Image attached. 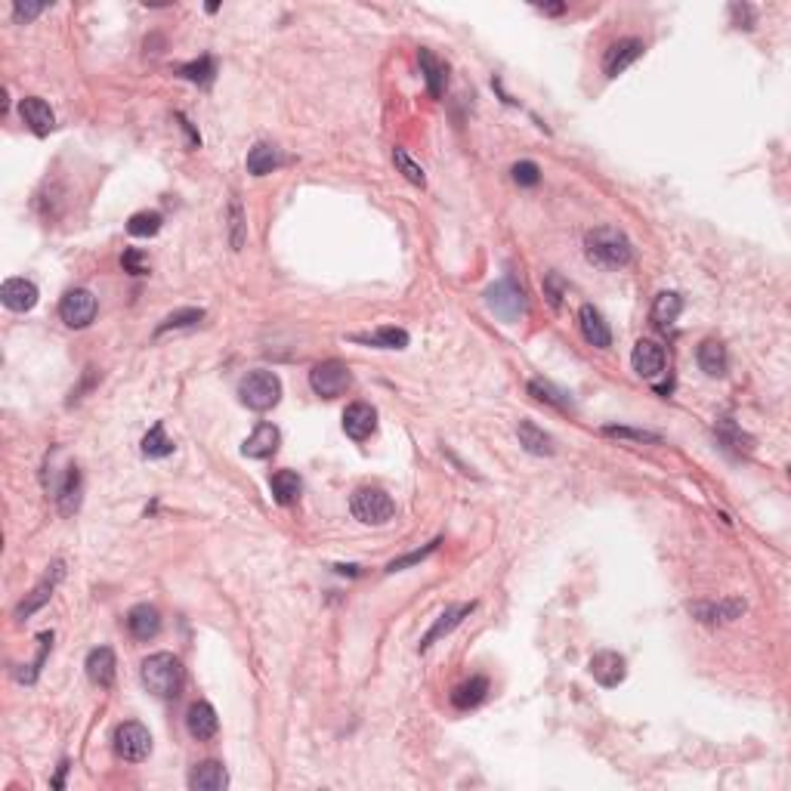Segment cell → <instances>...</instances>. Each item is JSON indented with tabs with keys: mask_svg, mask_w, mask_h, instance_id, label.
<instances>
[{
	"mask_svg": "<svg viewBox=\"0 0 791 791\" xmlns=\"http://www.w3.org/2000/svg\"><path fill=\"white\" fill-rule=\"evenodd\" d=\"M127 631H131L133 640H140V643H148V640L158 637L161 631V615L155 606H148V603H140V606H133L131 612H127Z\"/></svg>",
	"mask_w": 791,
	"mask_h": 791,
	"instance_id": "cell-19",
	"label": "cell"
},
{
	"mask_svg": "<svg viewBox=\"0 0 791 791\" xmlns=\"http://www.w3.org/2000/svg\"><path fill=\"white\" fill-rule=\"evenodd\" d=\"M356 343H368V347H380V349H405L408 347V331L402 328H380L374 334H356Z\"/></svg>",
	"mask_w": 791,
	"mask_h": 791,
	"instance_id": "cell-32",
	"label": "cell"
},
{
	"mask_svg": "<svg viewBox=\"0 0 791 791\" xmlns=\"http://www.w3.org/2000/svg\"><path fill=\"white\" fill-rule=\"evenodd\" d=\"M680 313H683V300H680V294H674V291H661L656 300H652L650 319H652V325H656V328L667 331L674 322L680 319Z\"/></svg>",
	"mask_w": 791,
	"mask_h": 791,
	"instance_id": "cell-27",
	"label": "cell"
},
{
	"mask_svg": "<svg viewBox=\"0 0 791 791\" xmlns=\"http://www.w3.org/2000/svg\"><path fill=\"white\" fill-rule=\"evenodd\" d=\"M37 643H41V650H37L35 665H28V671H19V680H22V683H35V680H37L44 661H47V652L53 650V631H44L41 637H37Z\"/></svg>",
	"mask_w": 791,
	"mask_h": 791,
	"instance_id": "cell-39",
	"label": "cell"
},
{
	"mask_svg": "<svg viewBox=\"0 0 791 791\" xmlns=\"http://www.w3.org/2000/svg\"><path fill=\"white\" fill-rule=\"evenodd\" d=\"M115 751L118 757H124L127 763H140L152 755V732L146 730L142 723L127 721L115 730Z\"/></svg>",
	"mask_w": 791,
	"mask_h": 791,
	"instance_id": "cell-7",
	"label": "cell"
},
{
	"mask_svg": "<svg viewBox=\"0 0 791 791\" xmlns=\"http://www.w3.org/2000/svg\"><path fill=\"white\" fill-rule=\"evenodd\" d=\"M585 254L594 266L603 269H621L634 260V248L627 236L615 226H596L585 236Z\"/></svg>",
	"mask_w": 791,
	"mask_h": 791,
	"instance_id": "cell-1",
	"label": "cell"
},
{
	"mask_svg": "<svg viewBox=\"0 0 791 791\" xmlns=\"http://www.w3.org/2000/svg\"><path fill=\"white\" fill-rule=\"evenodd\" d=\"M177 75L192 84H201V87H211L213 77H217V62H213L211 56H201V60H192V62H186V66H180Z\"/></svg>",
	"mask_w": 791,
	"mask_h": 791,
	"instance_id": "cell-33",
	"label": "cell"
},
{
	"mask_svg": "<svg viewBox=\"0 0 791 791\" xmlns=\"http://www.w3.org/2000/svg\"><path fill=\"white\" fill-rule=\"evenodd\" d=\"M393 161H396V167H399L402 177H405L408 183H411V186H420V189H424V186H427V173H424V167H420L418 161H414L411 155L405 152V148H393Z\"/></svg>",
	"mask_w": 791,
	"mask_h": 791,
	"instance_id": "cell-37",
	"label": "cell"
},
{
	"mask_svg": "<svg viewBox=\"0 0 791 791\" xmlns=\"http://www.w3.org/2000/svg\"><path fill=\"white\" fill-rule=\"evenodd\" d=\"M278 445H282V433H278V427L276 424H257V430L244 439L242 451H244V458H257V461H263V458L276 455Z\"/></svg>",
	"mask_w": 791,
	"mask_h": 791,
	"instance_id": "cell-20",
	"label": "cell"
},
{
	"mask_svg": "<svg viewBox=\"0 0 791 791\" xmlns=\"http://www.w3.org/2000/svg\"><path fill=\"white\" fill-rule=\"evenodd\" d=\"M96 313H100V303H96V297L90 294L87 288L68 291V294L60 300V319L66 322L68 328H87V325H93Z\"/></svg>",
	"mask_w": 791,
	"mask_h": 791,
	"instance_id": "cell-8",
	"label": "cell"
},
{
	"mask_svg": "<svg viewBox=\"0 0 791 791\" xmlns=\"http://www.w3.org/2000/svg\"><path fill=\"white\" fill-rule=\"evenodd\" d=\"M579 328L585 334V340L591 343L596 349H606L612 347V331H609V322L603 319V313L594 307V303H585L579 309Z\"/></svg>",
	"mask_w": 791,
	"mask_h": 791,
	"instance_id": "cell-16",
	"label": "cell"
},
{
	"mask_svg": "<svg viewBox=\"0 0 791 791\" xmlns=\"http://www.w3.org/2000/svg\"><path fill=\"white\" fill-rule=\"evenodd\" d=\"M485 303L495 316H501L504 322H520V316H526L529 300H526V291L514 282V278H504V282L491 284L485 291Z\"/></svg>",
	"mask_w": 791,
	"mask_h": 791,
	"instance_id": "cell-5",
	"label": "cell"
},
{
	"mask_svg": "<svg viewBox=\"0 0 791 791\" xmlns=\"http://www.w3.org/2000/svg\"><path fill=\"white\" fill-rule=\"evenodd\" d=\"M349 510L359 523L365 526H384L396 516V504L393 498L387 495L384 489H372V485H362V489L353 491L349 498Z\"/></svg>",
	"mask_w": 791,
	"mask_h": 791,
	"instance_id": "cell-4",
	"label": "cell"
},
{
	"mask_svg": "<svg viewBox=\"0 0 791 791\" xmlns=\"http://www.w3.org/2000/svg\"><path fill=\"white\" fill-rule=\"evenodd\" d=\"M87 677L93 686H100V690H108V686L115 683V667H118V661H115V652L108 650V646H96L93 652L87 656Z\"/></svg>",
	"mask_w": 791,
	"mask_h": 791,
	"instance_id": "cell-21",
	"label": "cell"
},
{
	"mask_svg": "<svg viewBox=\"0 0 791 791\" xmlns=\"http://www.w3.org/2000/svg\"><path fill=\"white\" fill-rule=\"evenodd\" d=\"M745 612L742 600H726V603H699L692 606V615H699V621L705 625H717V621H732Z\"/></svg>",
	"mask_w": 791,
	"mask_h": 791,
	"instance_id": "cell-30",
	"label": "cell"
},
{
	"mask_svg": "<svg viewBox=\"0 0 791 791\" xmlns=\"http://www.w3.org/2000/svg\"><path fill=\"white\" fill-rule=\"evenodd\" d=\"M529 393L535 396V399L547 402V405L560 408V411H569V408H572V399H569V393L556 390V387L550 384V380H541V378L529 380Z\"/></svg>",
	"mask_w": 791,
	"mask_h": 791,
	"instance_id": "cell-35",
	"label": "cell"
},
{
	"mask_svg": "<svg viewBox=\"0 0 791 791\" xmlns=\"http://www.w3.org/2000/svg\"><path fill=\"white\" fill-rule=\"evenodd\" d=\"M238 399L248 405L251 411H269L282 399V380L272 372H251L238 384Z\"/></svg>",
	"mask_w": 791,
	"mask_h": 791,
	"instance_id": "cell-3",
	"label": "cell"
},
{
	"mask_svg": "<svg viewBox=\"0 0 791 791\" xmlns=\"http://www.w3.org/2000/svg\"><path fill=\"white\" fill-rule=\"evenodd\" d=\"M309 387H313V393L322 396V399H337V396H343L353 387V374H349V368L343 365V362L328 359V362H319V365L309 372Z\"/></svg>",
	"mask_w": 791,
	"mask_h": 791,
	"instance_id": "cell-6",
	"label": "cell"
},
{
	"mask_svg": "<svg viewBox=\"0 0 791 791\" xmlns=\"http://www.w3.org/2000/svg\"><path fill=\"white\" fill-rule=\"evenodd\" d=\"M563 294H566V282H563L556 272H547V276H544V297L550 300V307L560 309Z\"/></svg>",
	"mask_w": 791,
	"mask_h": 791,
	"instance_id": "cell-43",
	"label": "cell"
},
{
	"mask_svg": "<svg viewBox=\"0 0 791 791\" xmlns=\"http://www.w3.org/2000/svg\"><path fill=\"white\" fill-rule=\"evenodd\" d=\"M44 10H47V4H16V6H12V19L22 25V22H31V19H37Z\"/></svg>",
	"mask_w": 791,
	"mask_h": 791,
	"instance_id": "cell-45",
	"label": "cell"
},
{
	"mask_svg": "<svg viewBox=\"0 0 791 791\" xmlns=\"http://www.w3.org/2000/svg\"><path fill=\"white\" fill-rule=\"evenodd\" d=\"M643 53H646V44L640 41V37H621V41H615L612 47L606 50V56H603V71H606V77H619L621 71L631 68Z\"/></svg>",
	"mask_w": 791,
	"mask_h": 791,
	"instance_id": "cell-9",
	"label": "cell"
},
{
	"mask_svg": "<svg viewBox=\"0 0 791 791\" xmlns=\"http://www.w3.org/2000/svg\"><path fill=\"white\" fill-rule=\"evenodd\" d=\"M278 164H282V155H278V148L269 146V142H257L248 152V173H254V177H266V173H272Z\"/></svg>",
	"mask_w": 791,
	"mask_h": 791,
	"instance_id": "cell-31",
	"label": "cell"
},
{
	"mask_svg": "<svg viewBox=\"0 0 791 791\" xmlns=\"http://www.w3.org/2000/svg\"><path fill=\"white\" fill-rule=\"evenodd\" d=\"M161 223H164V217H161L158 211H140L127 220V232H131L133 238H152L161 232Z\"/></svg>",
	"mask_w": 791,
	"mask_h": 791,
	"instance_id": "cell-36",
	"label": "cell"
},
{
	"mask_svg": "<svg viewBox=\"0 0 791 791\" xmlns=\"http://www.w3.org/2000/svg\"><path fill=\"white\" fill-rule=\"evenodd\" d=\"M140 680L152 696L173 699V696H180V690H183L186 674H183V665H180L177 656H171V652H155V656L142 659Z\"/></svg>",
	"mask_w": 791,
	"mask_h": 791,
	"instance_id": "cell-2",
	"label": "cell"
},
{
	"mask_svg": "<svg viewBox=\"0 0 791 791\" xmlns=\"http://www.w3.org/2000/svg\"><path fill=\"white\" fill-rule=\"evenodd\" d=\"M485 692H489V680L470 677L451 690V705H455L458 711H470V708H476V705H483Z\"/></svg>",
	"mask_w": 791,
	"mask_h": 791,
	"instance_id": "cell-28",
	"label": "cell"
},
{
	"mask_svg": "<svg viewBox=\"0 0 791 791\" xmlns=\"http://www.w3.org/2000/svg\"><path fill=\"white\" fill-rule=\"evenodd\" d=\"M229 786V773L220 761H201L192 767L189 773V788L192 791H223Z\"/></svg>",
	"mask_w": 791,
	"mask_h": 791,
	"instance_id": "cell-22",
	"label": "cell"
},
{
	"mask_svg": "<svg viewBox=\"0 0 791 791\" xmlns=\"http://www.w3.org/2000/svg\"><path fill=\"white\" fill-rule=\"evenodd\" d=\"M121 266H124V272H131V276H146V272H148V260L136 248L124 251V257H121Z\"/></svg>",
	"mask_w": 791,
	"mask_h": 791,
	"instance_id": "cell-44",
	"label": "cell"
},
{
	"mask_svg": "<svg viewBox=\"0 0 791 791\" xmlns=\"http://www.w3.org/2000/svg\"><path fill=\"white\" fill-rule=\"evenodd\" d=\"M378 427V411H374L368 402H353V405L343 411V433L356 443H365L368 436Z\"/></svg>",
	"mask_w": 791,
	"mask_h": 791,
	"instance_id": "cell-11",
	"label": "cell"
},
{
	"mask_svg": "<svg viewBox=\"0 0 791 791\" xmlns=\"http://www.w3.org/2000/svg\"><path fill=\"white\" fill-rule=\"evenodd\" d=\"M269 489H272V498H276L282 507H288V504H294L297 498H300L303 483L294 470H276L269 476Z\"/></svg>",
	"mask_w": 791,
	"mask_h": 791,
	"instance_id": "cell-29",
	"label": "cell"
},
{
	"mask_svg": "<svg viewBox=\"0 0 791 791\" xmlns=\"http://www.w3.org/2000/svg\"><path fill=\"white\" fill-rule=\"evenodd\" d=\"M514 183L526 186V189L538 186L541 183V167H538L535 161H520V164H514Z\"/></svg>",
	"mask_w": 791,
	"mask_h": 791,
	"instance_id": "cell-42",
	"label": "cell"
},
{
	"mask_svg": "<svg viewBox=\"0 0 791 791\" xmlns=\"http://www.w3.org/2000/svg\"><path fill=\"white\" fill-rule=\"evenodd\" d=\"M609 436H627V439H640V443H659L656 433H646V430H627V427H606Z\"/></svg>",
	"mask_w": 791,
	"mask_h": 791,
	"instance_id": "cell-46",
	"label": "cell"
},
{
	"mask_svg": "<svg viewBox=\"0 0 791 791\" xmlns=\"http://www.w3.org/2000/svg\"><path fill=\"white\" fill-rule=\"evenodd\" d=\"M473 609H476V603H473V600H470V603H455V606H449V609H445V612L436 619V625H433L430 631L424 634V640H420L418 650H420V652H427L433 643H436V640H443L445 634L455 631V627L461 625V621L473 612Z\"/></svg>",
	"mask_w": 791,
	"mask_h": 791,
	"instance_id": "cell-15",
	"label": "cell"
},
{
	"mask_svg": "<svg viewBox=\"0 0 791 791\" xmlns=\"http://www.w3.org/2000/svg\"><path fill=\"white\" fill-rule=\"evenodd\" d=\"M439 544H443V538H433V541L427 544V547L411 550V554H405V556H399V560H393L390 566H387V572H402V569L414 566V563H424L430 554H436V550H439Z\"/></svg>",
	"mask_w": 791,
	"mask_h": 791,
	"instance_id": "cell-40",
	"label": "cell"
},
{
	"mask_svg": "<svg viewBox=\"0 0 791 791\" xmlns=\"http://www.w3.org/2000/svg\"><path fill=\"white\" fill-rule=\"evenodd\" d=\"M204 319V309H180V313H171L164 322H161L158 328H155V334H167V331H180V328H196L198 322Z\"/></svg>",
	"mask_w": 791,
	"mask_h": 791,
	"instance_id": "cell-38",
	"label": "cell"
},
{
	"mask_svg": "<svg viewBox=\"0 0 791 791\" xmlns=\"http://www.w3.org/2000/svg\"><path fill=\"white\" fill-rule=\"evenodd\" d=\"M186 730H189L192 739L198 742H211L213 736L220 732V717L213 711L211 702H196L189 711H186Z\"/></svg>",
	"mask_w": 791,
	"mask_h": 791,
	"instance_id": "cell-17",
	"label": "cell"
},
{
	"mask_svg": "<svg viewBox=\"0 0 791 791\" xmlns=\"http://www.w3.org/2000/svg\"><path fill=\"white\" fill-rule=\"evenodd\" d=\"M244 238H248V232H244L242 204H238V201H232V204H229V244H232V251H242Z\"/></svg>",
	"mask_w": 791,
	"mask_h": 791,
	"instance_id": "cell-41",
	"label": "cell"
},
{
	"mask_svg": "<svg viewBox=\"0 0 791 791\" xmlns=\"http://www.w3.org/2000/svg\"><path fill=\"white\" fill-rule=\"evenodd\" d=\"M140 449H142V455H146V458H167V455H173V439H167L164 424H161V420L146 433V436H142Z\"/></svg>",
	"mask_w": 791,
	"mask_h": 791,
	"instance_id": "cell-34",
	"label": "cell"
},
{
	"mask_svg": "<svg viewBox=\"0 0 791 791\" xmlns=\"http://www.w3.org/2000/svg\"><path fill=\"white\" fill-rule=\"evenodd\" d=\"M516 436H520V445L529 451V455H554L556 445H554V436L550 433H544L541 427L535 424V420H520L516 424Z\"/></svg>",
	"mask_w": 791,
	"mask_h": 791,
	"instance_id": "cell-24",
	"label": "cell"
},
{
	"mask_svg": "<svg viewBox=\"0 0 791 791\" xmlns=\"http://www.w3.org/2000/svg\"><path fill=\"white\" fill-rule=\"evenodd\" d=\"M66 773H68V761H62V763H60V776H56V779H53V786H56V788L66 786Z\"/></svg>",
	"mask_w": 791,
	"mask_h": 791,
	"instance_id": "cell-47",
	"label": "cell"
},
{
	"mask_svg": "<svg viewBox=\"0 0 791 791\" xmlns=\"http://www.w3.org/2000/svg\"><path fill=\"white\" fill-rule=\"evenodd\" d=\"M418 62L427 77V90H430L433 100H439V96L445 93V84H449V68H445V62H439L427 47L418 50Z\"/></svg>",
	"mask_w": 791,
	"mask_h": 791,
	"instance_id": "cell-26",
	"label": "cell"
},
{
	"mask_svg": "<svg viewBox=\"0 0 791 791\" xmlns=\"http://www.w3.org/2000/svg\"><path fill=\"white\" fill-rule=\"evenodd\" d=\"M587 671H591V677L600 686H606V690H615V686H619L621 680L627 677V661H625V656H619V652L603 650V652H596V656L591 659Z\"/></svg>",
	"mask_w": 791,
	"mask_h": 791,
	"instance_id": "cell-10",
	"label": "cell"
},
{
	"mask_svg": "<svg viewBox=\"0 0 791 791\" xmlns=\"http://www.w3.org/2000/svg\"><path fill=\"white\" fill-rule=\"evenodd\" d=\"M81 470L75 464L66 467V476L56 483V504H60L62 516H75L81 507Z\"/></svg>",
	"mask_w": 791,
	"mask_h": 791,
	"instance_id": "cell-23",
	"label": "cell"
},
{
	"mask_svg": "<svg viewBox=\"0 0 791 791\" xmlns=\"http://www.w3.org/2000/svg\"><path fill=\"white\" fill-rule=\"evenodd\" d=\"M19 115H22V121L28 124V131L35 136H47L56 124L53 108H50L41 96H25V100L19 102Z\"/></svg>",
	"mask_w": 791,
	"mask_h": 791,
	"instance_id": "cell-18",
	"label": "cell"
},
{
	"mask_svg": "<svg viewBox=\"0 0 791 791\" xmlns=\"http://www.w3.org/2000/svg\"><path fill=\"white\" fill-rule=\"evenodd\" d=\"M62 575H66V563H62V560H56V563H53V572H47V575H44V581H41V585H37L35 591H31V594L25 596V600L16 606V619H28V615H35L37 609H41L44 603H47L50 596H53L56 585H60V581H62Z\"/></svg>",
	"mask_w": 791,
	"mask_h": 791,
	"instance_id": "cell-12",
	"label": "cell"
},
{
	"mask_svg": "<svg viewBox=\"0 0 791 791\" xmlns=\"http://www.w3.org/2000/svg\"><path fill=\"white\" fill-rule=\"evenodd\" d=\"M665 362H667L665 349H661L656 340H637V347H634V353H631L634 372L646 380H656L659 374L665 372Z\"/></svg>",
	"mask_w": 791,
	"mask_h": 791,
	"instance_id": "cell-14",
	"label": "cell"
},
{
	"mask_svg": "<svg viewBox=\"0 0 791 791\" xmlns=\"http://www.w3.org/2000/svg\"><path fill=\"white\" fill-rule=\"evenodd\" d=\"M696 362L708 378H723L726 368H730V356H726V347L721 340H702L699 343Z\"/></svg>",
	"mask_w": 791,
	"mask_h": 791,
	"instance_id": "cell-25",
	"label": "cell"
},
{
	"mask_svg": "<svg viewBox=\"0 0 791 791\" xmlns=\"http://www.w3.org/2000/svg\"><path fill=\"white\" fill-rule=\"evenodd\" d=\"M37 284L28 282V278H6L4 288H0V300H4L6 309L12 313H28V309L37 307Z\"/></svg>",
	"mask_w": 791,
	"mask_h": 791,
	"instance_id": "cell-13",
	"label": "cell"
}]
</instances>
